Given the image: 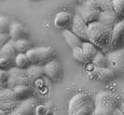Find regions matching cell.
Listing matches in <instances>:
<instances>
[{
  "label": "cell",
  "instance_id": "44dd1931",
  "mask_svg": "<svg viewBox=\"0 0 124 115\" xmlns=\"http://www.w3.org/2000/svg\"><path fill=\"white\" fill-rule=\"evenodd\" d=\"M27 71H28V73H29L34 84H36L44 75L43 65H30L27 68Z\"/></svg>",
  "mask_w": 124,
  "mask_h": 115
},
{
  "label": "cell",
  "instance_id": "ba28073f",
  "mask_svg": "<svg viewBox=\"0 0 124 115\" xmlns=\"http://www.w3.org/2000/svg\"><path fill=\"white\" fill-rule=\"evenodd\" d=\"M71 31L78 36L83 41H89V24L86 23L80 14H76L71 22Z\"/></svg>",
  "mask_w": 124,
  "mask_h": 115
},
{
  "label": "cell",
  "instance_id": "7402d4cb",
  "mask_svg": "<svg viewBox=\"0 0 124 115\" xmlns=\"http://www.w3.org/2000/svg\"><path fill=\"white\" fill-rule=\"evenodd\" d=\"M72 56H73V58H75V60L80 64H87L91 61L89 56L85 54V52L83 51L81 46L72 49Z\"/></svg>",
  "mask_w": 124,
  "mask_h": 115
},
{
  "label": "cell",
  "instance_id": "4dcf8cb0",
  "mask_svg": "<svg viewBox=\"0 0 124 115\" xmlns=\"http://www.w3.org/2000/svg\"><path fill=\"white\" fill-rule=\"evenodd\" d=\"M9 40H11V37L9 33H0V50Z\"/></svg>",
  "mask_w": 124,
  "mask_h": 115
},
{
  "label": "cell",
  "instance_id": "4fadbf2b",
  "mask_svg": "<svg viewBox=\"0 0 124 115\" xmlns=\"http://www.w3.org/2000/svg\"><path fill=\"white\" fill-rule=\"evenodd\" d=\"M99 22H101L102 24L105 25L109 26V27L113 28L116 26V24L118 23L120 20L119 15L116 14V12L113 10H106V11H101V14H99V18H98Z\"/></svg>",
  "mask_w": 124,
  "mask_h": 115
},
{
  "label": "cell",
  "instance_id": "e0dca14e",
  "mask_svg": "<svg viewBox=\"0 0 124 115\" xmlns=\"http://www.w3.org/2000/svg\"><path fill=\"white\" fill-rule=\"evenodd\" d=\"M63 37H64V40L65 42L67 43V45L71 49H75V47H79L82 45L83 43V40L81 38L78 37L76 33H73L72 31L68 30L67 28L63 30Z\"/></svg>",
  "mask_w": 124,
  "mask_h": 115
},
{
  "label": "cell",
  "instance_id": "9c48e42d",
  "mask_svg": "<svg viewBox=\"0 0 124 115\" xmlns=\"http://www.w3.org/2000/svg\"><path fill=\"white\" fill-rule=\"evenodd\" d=\"M38 107V101L34 97H30L20 102L15 110L11 114L13 115H31L36 113Z\"/></svg>",
  "mask_w": 124,
  "mask_h": 115
},
{
  "label": "cell",
  "instance_id": "2e32d148",
  "mask_svg": "<svg viewBox=\"0 0 124 115\" xmlns=\"http://www.w3.org/2000/svg\"><path fill=\"white\" fill-rule=\"evenodd\" d=\"M71 22H72V17H71L70 13L67 11L58 12L54 17V25L59 29H66L67 26L71 25Z\"/></svg>",
  "mask_w": 124,
  "mask_h": 115
},
{
  "label": "cell",
  "instance_id": "836d02e7",
  "mask_svg": "<svg viewBox=\"0 0 124 115\" xmlns=\"http://www.w3.org/2000/svg\"><path fill=\"white\" fill-rule=\"evenodd\" d=\"M122 111H124V103L122 104Z\"/></svg>",
  "mask_w": 124,
  "mask_h": 115
},
{
  "label": "cell",
  "instance_id": "603a6c76",
  "mask_svg": "<svg viewBox=\"0 0 124 115\" xmlns=\"http://www.w3.org/2000/svg\"><path fill=\"white\" fill-rule=\"evenodd\" d=\"M81 47H82V50L85 52V54L89 56V58L91 59V61H92L93 57H94L95 55L97 54V52L99 51L98 47H97L94 43H92L91 41H83Z\"/></svg>",
  "mask_w": 124,
  "mask_h": 115
},
{
  "label": "cell",
  "instance_id": "ffe728a7",
  "mask_svg": "<svg viewBox=\"0 0 124 115\" xmlns=\"http://www.w3.org/2000/svg\"><path fill=\"white\" fill-rule=\"evenodd\" d=\"M18 52L15 47V42L12 39L9 40L0 50V57H13V58H15Z\"/></svg>",
  "mask_w": 124,
  "mask_h": 115
},
{
  "label": "cell",
  "instance_id": "5bb4252c",
  "mask_svg": "<svg viewBox=\"0 0 124 115\" xmlns=\"http://www.w3.org/2000/svg\"><path fill=\"white\" fill-rule=\"evenodd\" d=\"M9 35H10L12 40L23 39V38L27 37V29L25 28V26L23 24L18 23V22H12L10 25Z\"/></svg>",
  "mask_w": 124,
  "mask_h": 115
},
{
  "label": "cell",
  "instance_id": "4316f807",
  "mask_svg": "<svg viewBox=\"0 0 124 115\" xmlns=\"http://www.w3.org/2000/svg\"><path fill=\"white\" fill-rule=\"evenodd\" d=\"M15 66V58L13 57H0V69L9 70Z\"/></svg>",
  "mask_w": 124,
  "mask_h": 115
},
{
  "label": "cell",
  "instance_id": "277c9868",
  "mask_svg": "<svg viewBox=\"0 0 124 115\" xmlns=\"http://www.w3.org/2000/svg\"><path fill=\"white\" fill-rule=\"evenodd\" d=\"M9 72V82L8 87L14 88L21 85H34L31 78L27 71V68H20V67H12L8 70Z\"/></svg>",
  "mask_w": 124,
  "mask_h": 115
},
{
  "label": "cell",
  "instance_id": "3957f363",
  "mask_svg": "<svg viewBox=\"0 0 124 115\" xmlns=\"http://www.w3.org/2000/svg\"><path fill=\"white\" fill-rule=\"evenodd\" d=\"M116 98L110 92H99L95 98L94 115H110L116 110Z\"/></svg>",
  "mask_w": 124,
  "mask_h": 115
},
{
  "label": "cell",
  "instance_id": "30bf717a",
  "mask_svg": "<svg viewBox=\"0 0 124 115\" xmlns=\"http://www.w3.org/2000/svg\"><path fill=\"white\" fill-rule=\"evenodd\" d=\"M43 69H44V75L46 76L47 79H50L53 82H56V81L61 80L62 76V68L61 65L57 60H52L47 61L46 64L43 65Z\"/></svg>",
  "mask_w": 124,
  "mask_h": 115
},
{
  "label": "cell",
  "instance_id": "8992f818",
  "mask_svg": "<svg viewBox=\"0 0 124 115\" xmlns=\"http://www.w3.org/2000/svg\"><path fill=\"white\" fill-rule=\"evenodd\" d=\"M21 101L15 98L13 89L10 87H4L0 89V109L7 114H11L17 108Z\"/></svg>",
  "mask_w": 124,
  "mask_h": 115
},
{
  "label": "cell",
  "instance_id": "f1b7e54d",
  "mask_svg": "<svg viewBox=\"0 0 124 115\" xmlns=\"http://www.w3.org/2000/svg\"><path fill=\"white\" fill-rule=\"evenodd\" d=\"M11 22L7 16H0V33H9Z\"/></svg>",
  "mask_w": 124,
  "mask_h": 115
},
{
  "label": "cell",
  "instance_id": "7c38bea8",
  "mask_svg": "<svg viewBox=\"0 0 124 115\" xmlns=\"http://www.w3.org/2000/svg\"><path fill=\"white\" fill-rule=\"evenodd\" d=\"M78 14H80L81 17L87 24H90V23H93V22L98 21L101 12L96 10V9H93L91 7L86 6V4H81L79 11H78Z\"/></svg>",
  "mask_w": 124,
  "mask_h": 115
},
{
  "label": "cell",
  "instance_id": "cb8c5ba5",
  "mask_svg": "<svg viewBox=\"0 0 124 115\" xmlns=\"http://www.w3.org/2000/svg\"><path fill=\"white\" fill-rule=\"evenodd\" d=\"M31 65L27 53H18L15 56V66L20 68H28Z\"/></svg>",
  "mask_w": 124,
  "mask_h": 115
},
{
  "label": "cell",
  "instance_id": "6da1fadb",
  "mask_svg": "<svg viewBox=\"0 0 124 115\" xmlns=\"http://www.w3.org/2000/svg\"><path fill=\"white\" fill-rule=\"evenodd\" d=\"M113 28L96 21L89 24V41L94 43L99 50H108Z\"/></svg>",
  "mask_w": 124,
  "mask_h": 115
},
{
  "label": "cell",
  "instance_id": "9a60e30c",
  "mask_svg": "<svg viewBox=\"0 0 124 115\" xmlns=\"http://www.w3.org/2000/svg\"><path fill=\"white\" fill-rule=\"evenodd\" d=\"M94 75L96 76L97 80L101 81V82H109L116 78V74L108 67H95Z\"/></svg>",
  "mask_w": 124,
  "mask_h": 115
},
{
  "label": "cell",
  "instance_id": "5b68a950",
  "mask_svg": "<svg viewBox=\"0 0 124 115\" xmlns=\"http://www.w3.org/2000/svg\"><path fill=\"white\" fill-rule=\"evenodd\" d=\"M31 65H44L52 60L55 56V50L52 46L31 47L27 52Z\"/></svg>",
  "mask_w": 124,
  "mask_h": 115
},
{
  "label": "cell",
  "instance_id": "52a82bcc",
  "mask_svg": "<svg viewBox=\"0 0 124 115\" xmlns=\"http://www.w3.org/2000/svg\"><path fill=\"white\" fill-rule=\"evenodd\" d=\"M107 67L113 70L116 74L124 72V49L112 50L107 53Z\"/></svg>",
  "mask_w": 124,
  "mask_h": 115
},
{
  "label": "cell",
  "instance_id": "d4e9b609",
  "mask_svg": "<svg viewBox=\"0 0 124 115\" xmlns=\"http://www.w3.org/2000/svg\"><path fill=\"white\" fill-rule=\"evenodd\" d=\"M14 42H15V47L18 53H27L31 49V44H30V42L26 38L14 40Z\"/></svg>",
  "mask_w": 124,
  "mask_h": 115
},
{
  "label": "cell",
  "instance_id": "d6a6232c",
  "mask_svg": "<svg viewBox=\"0 0 124 115\" xmlns=\"http://www.w3.org/2000/svg\"><path fill=\"white\" fill-rule=\"evenodd\" d=\"M6 114H7L6 112H4V111H2V110L0 109V115H6Z\"/></svg>",
  "mask_w": 124,
  "mask_h": 115
},
{
  "label": "cell",
  "instance_id": "7a4b0ae2",
  "mask_svg": "<svg viewBox=\"0 0 124 115\" xmlns=\"http://www.w3.org/2000/svg\"><path fill=\"white\" fill-rule=\"evenodd\" d=\"M95 110V101L90 95L81 93L75 95L69 101L68 114L70 115H90Z\"/></svg>",
  "mask_w": 124,
  "mask_h": 115
},
{
  "label": "cell",
  "instance_id": "1f68e13d",
  "mask_svg": "<svg viewBox=\"0 0 124 115\" xmlns=\"http://www.w3.org/2000/svg\"><path fill=\"white\" fill-rule=\"evenodd\" d=\"M86 1H87V0H78V2H79L80 4H84Z\"/></svg>",
  "mask_w": 124,
  "mask_h": 115
},
{
  "label": "cell",
  "instance_id": "d6986e66",
  "mask_svg": "<svg viewBox=\"0 0 124 115\" xmlns=\"http://www.w3.org/2000/svg\"><path fill=\"white\" fill-rule=\"evenodd\" d=\"M84 4H86V6H89L93 9H96L99 12L112 10L113 9L112 0H87Z\"/></svg>",
  "mask_w": 124,
  "mask_h": 115
},
{
  "label": "cell",
  "instance_id": "484cf974",
  "mask_svg": "<svg viewBox=\"0 0 124 115\" xmlns=\"http://www.w3.org/2000/svg\"><path fill=\"white\" fill-rule=\"evenodd\" d=\"M92 63L94 67H107V56L101 51H98L92 58Z\"/></svg>",
  "mask_w": 124,
  "mask_h": 115
},
{
  "label": "cell",
  "instance_id": "f546056e",
  "mask_svg": "<svg viewBox=\"0 0 124 115\" xmlns=\"http://www.w3.org/2000/svg\"><path fill=\"white\" fill-rule=\"evenodd\" d=\"M9 82V72L6 69H0V89L8 87Z\"/></svg>",
  "mask_w": 124,
  "mask_h": 115
},
{
  "label": "cell",
  "instance_id": "83f0119b",
  "mask_svg": "<svg viewBox=\"0 0 124 115\" xmlns=\"http://www.w3.org/2000/svg\"><path fill=\"white\" fill-rule=\"evenodd\" d=\"M113 10L116 12L120 20L124 18V0H112Z\"/></svg>",
  "mask_w": 124,
  "mask_h": 115
},
{
  "label": "cell",
  "instance_id": "ac0fdd59",
  "mask_svg": "<svg viewBox=\"0 0 124 115\" xmlns=\"http://www.w3.org/2000/svg\"><path fill=\"white\" fill-rule=\"evenodd\" d=\"M12 89H13V93L15 95V98L18 101H23V100L32 97V93H34L31 85H21L16 86Z\"/></svg>",
  "mask_w": 124,
  "mask_h": 115
},
{
  "label": "cell",
  "instance_id": "8fae6325",
  "mask_svg": "<svg viewBox=\"0 0 124 115\" xmlns=\"http://www.w3.org/2000/svg\"><path fill=\"white\" fill-rule=\"evenodd\" d=\"M124 39V20L119 21L112 29V36H111L110 44L108 50H116L119 45L122 43Z\"/></svg>",
  "mask_w": 124,
  "mask_h": 115
}]
</instances>
